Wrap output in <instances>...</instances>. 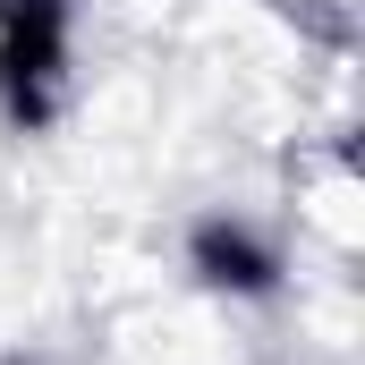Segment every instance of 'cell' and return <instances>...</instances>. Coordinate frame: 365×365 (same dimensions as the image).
I'll list each match as a JSON object with an SVG mask.
<instances>
[{"label":"cell","mask_w":365,"mask_h":365,"mask_svg":"<svg viewBox=\"0 0 365 365\" xmlns=\"http://www.w3.org/2000/svg\"><path fill=\"white\" fill-rule=\"evenodd\" d=\"M68 43L77 0H0V110L34 136L68 102Z\"/></svg>","instance_id":"cell-1"},{"label":"cell","mask_w":365,"mask_h":365,"mask_svg":"<svg viewBox=\"0 0 365 365\" xmlns=\"http://www.w3.org/2000/svg\"><path fill=\"white\" fill-rule=\"evenodd\" d=\"M187 272L204 280V289H221V297H272L289 264H280V247L255 230V221L204 212V221L187 230Z\"/></svg>","instance_id":"cell-2"}]
</instances>
